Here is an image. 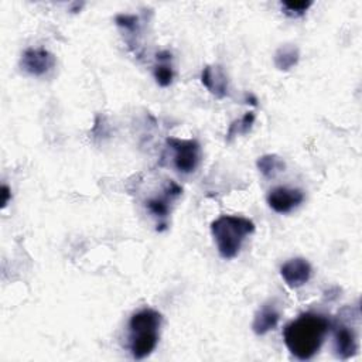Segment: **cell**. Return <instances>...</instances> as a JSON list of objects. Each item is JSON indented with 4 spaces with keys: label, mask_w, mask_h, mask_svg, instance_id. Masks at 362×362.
Returning a JSON list of instances; mask_svg holds the SVG:
<instances>
[{
    "label": "cell",
    "mask_w": 362,
    "mask_h": 362,
    "mask_svg": "<svg viewBox=\"0 0 362 362\" xmlns=\"http://www.w3.org/2000/svg\"><path fill=\"white\" fill-rule=\"evenodd\" d=\"M279 320H280V308L274 300H269L255 314L252 329L256 335H264L277 327Z\"/></svg>",
    "instance_id": "8fae6325"
},
{
    "label": "cell",
    "mask_w": 362,
    "mask_h": 362,
    "mask_svg": "<svg viewBox=\"0 0 362 362\" xmlns=\"http://www.w3.org/2000/svg\"><path fill=\"white\" fill-rule=\"evenodd\" d=\"M20 66L33 76H42L55 66V57L45 48H28L21 55Z\"/></svg>",
    "instance_id": "8992f818"
},
{
    "label": "cell",
    "mask_w": 362,
    "mask_h": 362,
    "mask_svg": "<svg viewBox=\"0 0 362 362\" xmlns=\"http://www.w3.org/2000/svg\"><path fill=\"white\" fill-rule=\"evenodd\" d=\"M281 8L290 17H301L313 6L311 0H297V1H281Z\"/></svg>",
    "instance_id": "2e32d148"
},
{
    "label": "cell",
    "mask_w": 362,
    "mask_h": 362,
    "mask_svg": "<svg viewBox=\"0 0 362 362\" xmlns=\"http://www.w3.org/2000/svg\"><path fill=\"white\" fill-rule=\"evenodd\" d=\"M201 82L218 99L229 95V81L221 65H206L201 72Z\"/></svg>",
    "instance_id": "9c48e42d"
},
{
    "label": "cell",
    "mask_w": 362,
    "mask_h": 362,
    "mask_svg": "<svg viewBox=\"0 0 362 362\" xmlns=\"http://www.w3.org/2000/svg\"><path fill=\"white\" fill-rule=\"evenodd\" d=\"M1 195H3V201H1V206H6L7 205V202H8V199H10V188L6 185V184H3V187H1Z\"/></svg>",
    "instance_id": "e0dca14e"
},
{
    "label": "cell",
    "mask_w": 362,
    "mask_h": 362,
    "mask_svg": "<svg viewBox=\"0 0 362 362\" xmlns=\"http://www.w3.org/2000/svg\"><path fill=\"white\" fill-rule=\"evenodd\" d=\"M329 328L331 321L325 315L303 313L284 327L283 341L291 355L300 361H308L320 351Z\"/></svg>",
    "instance_id": "6da1fadb"
},
{
    "label": "cell",
    "mask_w": 362,
    "mask_h": 362,
    "mask_svg": "<svg viewBox=\"0 0 362 362\" xmlns=\"http://www.w3.org/2000/svg\"><path fill=\"white\" fill-rule=\"evenodd\" d=\"M303 201L304 194L298 188L276 187L267 194V204L277 214H288Z\"/></svg>",
    "instance_id": "52a82bcc"
},
{
    "label": "cell",
    "mask_w": 362,
    "mask_h": 362,
    "mask_svg": "<svg viewBox=\"0 0 362 362\" xmlns=\"http://www.w3.org/2000/svg\"><path fill=\"white\" fill-rule=\"evenodd\" d=\"M300 58V52L298 48L290 44H286L283 47H280L276 52H274V65L277 69L280 71H288L293 66L297 65Z\"/></svg>",
    "instance_id": "4fadbf2b"
},
{
    "label": "cell",
    "mask_w": 362,
    "mask_h": 362,
    "mask_svg": "<svg viewBox=\"0 0 362 362\" xmlns=\"http://www.w3.org/2000/svg\"><path fill=\"white\" fill-rule=\"evenodd\" d=\"M167 146L173 151V163L177 171L182 174H189L197 170L201 161V147L197 140L168 137Z\"/></svg>",
    "instance_id": "277c9868"
},
{
    "label": "cell",
    "mask_w": 362,
    "mask_h": 362,
    "mask_svg": "<svg viewBox=\"0 0 362 362\" xmlns=\"http://www.w3.org/2000/svg\"><path fill=\"white\" fill-rule=\"evenodd\" d=\"M163 317L158 311L146 307L134 313L129 321V351L137 361L153 354L160 339Z\"/></svg>",
    "instance_id": "7a4b0ae2"
},
{
    "label": "cell",
    "mask_w": 362,
    "mask_h": 362,
    "mask_svg": "<svg viewBox=\"0 0 362 362\" xmlns=\"http://www.w3.org/2000/svg\"><path fill=\"white\" fill-rule=\"evenodd\" d=\"M156 61L157 62L153 68L154 79L160 86L167 88L173 83V79H174V71H173V65H171V52L160 51L156 55Z\"/></svg>",
    "instance_id": "7c38bea8"
},
{
    "label": "cell",
    "mask_w": 362,
    "mask_h": 362,
    "mask_svg": "<svg viewBox=\"0 0 362 362\" xmlns=\"http://www.w3.org/2000/svg\"><path fill=\"white\" fill-rule=\"evenodd\" d=\"M313 269L307 259L304 257H294L287 260L280 267V274L286 284L291 288H298L304 286L311 277Z\"/></svg>",
    "instance_id": "ba28073f"
},
{
    "label": "cell",
    "mask_w": 362,
    "mask_h": 362,
    "mask_svg": "<svg viewBox=\"0 0 362 362\" xmlns=\"http://www.w3.org/2000/svg\"><path fill=\"white\" fill-rule=\"evenodd\" d=\"M182 189L181 187L174 182L173 180H170L167 182V185L164 187L163 189V194L158 195V197H154V198H150L146 204L148 212L156 216L157 219H165L167 215H168V211H170V204L177 199L180 195H181Z\"/></svg>",
    "instance_id": "30bf717a"
},
{
    "label": "cell",
    "mask_w": 362,
    "mask_h": 362,
    "mask_svg": "<svg viewBox=\"0 0 362 362\" xmlns=\"http://www.w3.org/2000/svg\"><path fill=\"white\" fill-rule=\"evenodd\" d=\"M255 232L252 219L238 215H222L211 222V233L221 257L229 260L239 255L245 239Z\"/></svg>",
    "instance_id": "3957f363"
},
{
    "label": "cell",
    "mask_w": 362,
    "mask_h": 362,
    "mask_svg": "<svg viewBox=\"0 0 362 362\" xmlns=\"http://www.w3.org/2000/svg\"><path fill=\"white\" fill-rule=\"evenodd\" d=\"M331 328L334 334V351L337 358L342 361L352 358L358 351V334L355 327L338 315L331 322Z\"/></svg>",
    "instance_id": "5b68a950"
},
{
    "label": "cell",
    "mask_w": 362,
    "mask_h": 362,
    "mask_svg": "<svg viewBox=\"0 0 362 362\" xmlns=\"http://www.w3.org/2000/svg\"><path fill=\"white\" fill-rule=\"evenodd\" d=\"M256 165L266 178H274L277 174L286 170L284 160L277 154H264L259 157Z\"/></svg>",
    "instance_id": "5bb4252c"
},
{
    "label": "cell",
    "mask_w": 362,
    "mask_h": 362,
    "mask_svg": "<svg viewBox=\"0 0 362 362\" xmlns=\"http://www.w3.org/2000/svg\"><path fill=\"white\" fill-rule=\"evenodd\" d=\"M255 113L253 112H246L239 120H235L230 123L228 133H226V140L230 141L235 136H240V134H246L250 132L253 123H255Z\"/></svg>",
    "instance_id": "9a60e30c"
}]
</instances>
